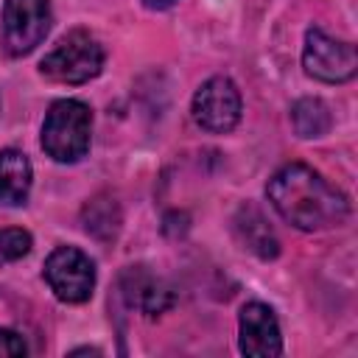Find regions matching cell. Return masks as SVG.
Wrapping results in <instances>:
<instances>
[{"mask_svg":"<svg viewBox=\"0 0 358 358\" xmlns=\"http://www.w3.org/2000/svg\"><path fill=\"white\" fill-rule=\"evenodd\" d=\"M238 350L249 358H274L282 352L277 313L266 302H246L238 313Z\"/></svg>","mask_w":358,"mask_h":358,"instance_id":"obj_8","label":"cell"},{"mask_svg":"<svg viewBox=\"0 0 358 358\" xmlns=\"http://www.w3.org/2000/svg\"><path fill=\"white\" fill-rule=\"evenodd\" d=\"M291 126L296 131V137L302 140H316V137H324L333 126V115H330V106L322 101V98H299L294 106H291Z\"/></svg>","mask_w":358,"mask_h":358,"instance_id":"obj_13","label":"cell"},{"mask_svg":"<svg viewBox=\"0 0 358 358\" xmlns=\"http://www.w3.org/2000/svg\"><path fill=\"white\" fill-rule=\"evenodd\" d=\"M266 199L274 213L302 232L341 227L350 218V199L305 162H288L266 182Z\"/></svg>","mask_w":358,"mask_h":358,"instance_id":"obj_1","label":"cell"},{"mask_svg":"<svg viewBox=\"0 0 358 358\" xmlns=\"http://www.w3.org/2000/svg\"><path fill=\"white\" fill-rule=\"evenodd\" d=\"M92 143V109L78 98H59L50 103L42 120L39 145L62 165H73L87 157Z\"/></svg>","mask_w":358,"mask_h":358,"instance_id":"obj_2","label":"cell"},{"mask_svg":"<svg viewBox=\"0 0 358 358\" xmlns=\"http://www.w3.org/2000/svg\"><path fill=\"white\" fill-rule=\"evenodd\" d=\"M176 0H143V6L145 8H151V11H165V8H171Z\"/></svg>","mask_w":358,"mask_h":358,"instance_id":"obj_16","label":"cell"},{"mask_svg":"<svg viewBox=\"0 0 358 358\" xmlns=\"http://www.w3.org/2000/svg\"><path fill=\"white\" fill-rule=\"evenodd\" d=\"M42 277L53 296L64 305H84L95 291V260L78 246H56L45 257Z\"/></svg>","mask_w":358,"mask_h":358,"instance_id":"obj_4","label":"cell"},{"mask_svg":"<svg viewBox=\"0 0 358 358\" xmlns=\"http://www.w3.org/2000/svg\"><path fill=\"white\" fill-rule=\"evenodd\" d=\"M106 62V50L95 34L87 28L67 31L39 62V76L50 84L78 87L101 76Z\"/></svg>","mask_w":358,"mask_h":358,"instance_id":"obj_3","label":"cell"},{"mask_svg":"<svg viewBox=\"0 0 358 358\" xmlns=\"http://www.w3.org/2000/svg\"><path fill=\"white\" fill-rule=\"evenodd\" d=\"M232 232H235L238 243L260 260H274L280 255V238L255 204L238 207V213L232 218Z\"/></svg>","mask_w":358,"mask_h":358,"instance_id":"obj_10","label":"cell"},{"mask_svg":"<svg viewBox=\"0 0 358 358\" xmlns=\"http://www.w3.org/2000/svg\"><path fill=\"white\" fill-rule=\"evenodd\" d=\"M241 112H243L241 90L227 76L207 78L193 92V101H190L193 123L210 134H229L241 123Z\"/></svg>","mask_w":358,"mask_h":358,"instance_id":"obj_7","label":"cell"},{"mask_svg":"<svg viewBox=\"0 0 358 358\" xmlns=\"http://www.w3.org/2000/svg\"><path fill=\"white\" fill-rule=\"evenodd\" d=\"M302 67L310 78L322 84H344L358 73L355 45L330 36L322 28H308L302 45Z\"/></svg>","mask_w":358,"mask_h":358,"instance_id":"obj_6","label":"cell"},{"mask_svg":"<svg viewBox=\"0 0 358 358\" xmlns=\"http://www.w3.org/2000/svg\"><path fill=\"white\" fill-rule=\"evenodd\" d=\"M28 352V344L25 338L17 333V330H8V327H0V358H20Z\"/></svg>","mask_w":358,"mask_h":358,"instance_id":"obj_15","label":"cell"},{"mask_svg":"<svg viewBox=\"0 0 358 358\" xmlns=\"http://www.w3.org/2000/svg\"><path fill=\"white\" fill-rule=\"evenodd\" d=\"M117 296L126 308H137L148 319L165 313L173 305V291L165 280L151 274L145 266H126L117 277Z\"/></svg>","mask_w":358,"mask_h":358,"instance_id":"obj_9","label":"cell"},{"mask_svg":"<svg viewBox=\"0 0 358 358\" xmlns=\"http://www.w3.org/2000/svg\"><path fill=\"white\" fill-rule=\"evenodd\" d=\"M34 168L25 151L0 148V207H22L31 196Z\"/></svg>","mask_w":358,"mask_h":358,"instance_id":"obj_11","label":"cell"},{"mask_svg":"<svg viewBox=\"0 0 358 358\" xmlns=\"http://www.w3.org/2000/svg\"><path fill=\"white\" fill-rule=\"evenodd\" d=\"M53 25L50 0H6L3 3V28L0 45L6 56L20 59L36 50Z\"/></svg>","mask_w":358,"mask_h":358,"instance_id":"obj_5","label":"cell"},{"mask_svg":"<svg viewBox=\"0 0 358 358\" xmlns=\"http://www.w3.org/2000/svg\"><path fill=\"white\" fill-rule=\"evenodd\" d=\"M81 221H84V232L92 235L95 241H115L123 224L120 215V204L112 196H95L92 201L84 204L81 210Z\"/></svg>","mask_w":358,"mask_h":358,"instance_id":"obj_12","label":"cell"},{"mask_svg":"<svg viewBox=\"0 0 358 358\" xmlns=\"http://www.w3.org/2000/svg\"><path fill=\"white\" fill-rule=\"evenodd\" d=\"M34 246V238L28 229L22 227H6L0 229V268L8 266V263H17L22 260Z\"/></svg>","mask_w":358,"mask_h":358,"instance_id":"obj_14","label":"cell"}]
</instances>
